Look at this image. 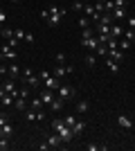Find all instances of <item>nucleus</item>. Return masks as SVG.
Segmentation results:
<instances>
[{
  "label": "nucleus",
  "instance_id": "1",
  "mask_svg": "<svg viewBox=\"0 0 135 151\" xmlns=\"http://www.w3.org/2000/svg\"><path fill=\"white\" fill-rule=\"evenodd\" d=\"M52 131H54V133H59V138L63 140V145H65V142H70V140L74 138L72 129H70L68 124H65L63 120H54V122H52Z\"/></svg>",
  "mask_w": 135,
  "mask_h": 151
},
{
  "label": "nucleus",
  "instance_id": "2",
  "mask_svg": "<svg viewBox=\"0 0 135 151\" xmlns=\"http://www.w3.org/2000/svg\"><path fill=\"white\" fill-rule=\"evenodd\" d=\"M20 79L25 81V86H32L34 90H39V88H41V83H43L39 75H32V70H29V68H25L23 72H20Z\"/></svg>",
  "mask_w": 135,
  "mask_h": 151
},
{
  "label": "nucleus",
  "instance_id": "3",
  "mask_svg": "<svg viewBox=\"0 0 135 151\" xmlns=\"http://www.w3.org/2000/svg\"><path fill=\"white\" fill-rule=\"evenodd\" d=\"M39 77H41V81L45 83V88H50V90H56L61 83H59V77H54V75H50L47 70H41L39 72Z\"/></svg>",
  "mask_w": 135,
  "mask_h": 151
},
{
  "label": "nucleus",
  "instance_id": "4",
  "mask_svg": "<svg viewBox=\"0 0 135 151\" xmlns=\"http://www.w3.org/2000/svg\"><path fill=\"white\" fill-rule=\"evenodd\" d=\"M59 97H61V99L63 101H68V99H72V97H74V95H77V90L72 88V86H59Z\"/></svg>",
  "mask_w": 135,
  "mask_h": 151
},
{
  "label": "nucleus",
  "instance_id": "5",
  "mask_svg": "<svg viewBox=\"0 0 135 151\" xmlns=\"http://www.w3.org/2000/svg\"><path fill=\"white\" fill-rule=\"evenodd\" d=\"M70 72H74V68L72 65H65V63H56V68H54V77H65V75H70Z\"/></svg>",
  "mask_w": 135,
  "mask_h": 151
},
{
  "label": "nucleus",
  "instance_id": "6",
  "mask_svg": "<svg viewBox=\"0 0 135 151\" xmlns=\"http://www.w3.org/2000/svg\"><path fill=\"white\" fill-rule=\"evenodd\" d=\"M81 45H84V47H88L90 52H97V47H99V38L97 36H90V38H81Z\"/></svg>",
  "mask_w": 135,
  "mask_h": 151
},
{
  "label": "nucleus",
  "instance_id": "7",
  "mask_svg": "<svg viewBox=\"0 0 135 151\" xmlns=\"http://www.w3.org/2000/svg\"><path fill=\"white\" fill-rule=\"evenodd\" d=\"M0 52H2V54H0V57H2V59H9V61H16V57H18V50H14V47H9V45H2V50H0Z\"/></svg>",
  "mask_w": 135,
  "mask_h": 151
},
{
  "label": "nucleus",
  "instance_id": "8",
  "mask_svg": "<svg viewBox=\"0 0 135 151\" xmlns=\"http://www.w3.org/2000/svg\"><path fill=\"white\" fill-rule=\"evenodd\" d=\"M84 12H86V16H88L90 20H95V23H99V18H101V14L95 9V5H84Z\"/></svg>",
  "mask_w": 135,
  "mask_h": 151
},
{
  "label": "nucleus",
  "instance_id": "9",
  "mask_svg": "<svg viewBox=\"0 0 135 151\" xmlns=\"http://www.w3.org/2000/svg\"><path fill=\"white\" fill-rule=\"evenodd\" d=\"M39 97H41V101H43V106H50L52 99H54V90H50V88L39 90Z\"/></svg>",
  "mask_w": 135,
  "mask_h": 151
},
{
  "label": "nucleus",
  "instance_id": "10",
  "mask_svg": "<svg viewBox=\"0 0 135 151\" xmlns=\"http://www.w3.org/2000/svg\"><path fill=\"white\" fill-rule=\"evenodd\" d=\"M117 124L122 126V129H126V131L133 129V120H131L129 115H117Z\"/></svg>",
  "mask_w": 135,
  "mask_h": 151
},
{
  "label": "nucleus",
  "instance_id": "11",
  "mask_svg": "<svg viewBox=\"0 0 135 151\" xmlns=\"http://www.w3.org/2000/svg\"><path fill=\"white\" fill-rule=\"evenodd\" d=\"M20 72H23V70H20L18 65H16V61H14L11 65L7 68V77H9V79H18V77H20Z\"/></svg>",
  "mask_w": 135,
  "mask_h": 151
},
{
  "label": "nucleus",
  "instance_id": "12",
  "mask_svg": "<svg viewBox=\"0 0 135 151\" xmlns=\"http://www.w3.org/2000/svg\"><path fill=\"white\" fill-rule=\"evenodd\" d=\"M47 145H50V149H59V147L63 145V140L59 138V133H52L50 138H47Z\"/></svg>",
  "mask_w": 135,
  "mask_h": 151
},
{
  "label": "nucleus",
  "instance_id": "13",
  "mask_svg": "<svg viewBox=\"0 0 135 151\" xmlns=\"http://www.w3.org/2000/svg\"><path fill=\"white\" fill-rule=\"evenodd\" d=\"M110 16H113L115 20H122V18H126L129 14H126V7H115V9L110 12Z\"/></svg>",
  "mask_w": 135,
  "mask_h": 151
},
{
  "label": "nucleus",
  "instance_id": "14",
  "mask_svg": "<svg viewBox=\"0 0 135 151\" xmlns=\"http://www.w3.org/2000/svg\"><path fill=\"white\" fill-rule=\"evenodd\" d=\"M14 108L20 111V113H25V111H27V99H25V97H16V99H14Z\"/></svg>",
  "mask_w": 135,
  "mask_h": 151
},
{
  "label": "nucleus",
  "instance_id": "15",
  "mask_svg": "<svg viewBox=\"0 0 135 151\" xmlns=\"http://www.w3.org/2000/svg\"><path fill=\"white\" fill-rule=\"evenodd\" d=\"M108 59H113V61H117V63H122V61H124V54H122V50H119V47H115V50L108 52Z\"/></svg>",
  "mask_w": 135,
  "mask_h": 151
},
{
  "label": "nucleus",
  "instance_id": "16",
  "mask_svg": "<svg viewBox=\"0 0 135 151\" xmlns=\"http://www.w3.org/2000/svg\"><path fill=\"white\" fill-rule=\"evenodd\" d=\"M63 104H65V101L61 99V97H54V99H52V104H50V111H54V113H59V111L63 108Z\"/></svg>",
  "mask_w": 135,
  "mask_h": 151
},
{
  "label": "nucleus",
  "instance_id": "17",
  "mask_svg": "<svg viewBox=\"0 0 135 151\" xmlns=\"http://www.w3.org/2000/svg\"><path fill=\"white\" fill-rule=\"evenodd\" d=\"M0 135H5V138H11V135H14V126L9 124V122H7V124H2V126H0Z\"/></svg>",
  "mask_w": 135,
  "mask_h": 151
},
{
  "label": "nucleus",
  "instance_id": "18",
  "mask_svg": "<svg viewBox=\"0 0 135 151\" xmlns=\"http://www.w3.org/2000/svg\"><path fill=\"white\" fill-rule=\"evenodd\" d=\"M124 34V29H122V25H117V23H113L110 25V36H115V38H119Z\"/></svg>",
  "mask_w": 135,
  "mask_h": 151
},
{
  "label": "nucleus",
  "instance_id": "19",
  "mask_svg": "<svg viewBox=\"0 0 135 151\" xmlns=\"http://www.w3.org/2000/svg\"><path fill=\"white\" fill-rule=\"evenodd\" d=\"M122 38H126V41H131V43L135 45V29H131V27H126L122 34Z\"/></svg>",
  "mask_w": 135,
  "mask_h": 151
},
{
  "label": "nucleus",
  "instance_id": "20",
  "mask_svg": "<svg viewBox=\"0 0 135 151\" xmlns=\"http://www.w3.org/2000/svg\"><path fill=\"white\" fill-rule=\"evenodd\" d=\"M106 65H108L110 72H119V63L113 61V59H108V57H106Z\"/></svg>",
  "mask_w": 135,
  "mask_h": 151
},
{
  "label": "nucleus",
  "instance_id": "21",
  "mask_svg": "<svg viewBox=\"0 0 135 151\" xmlns=\"http://www.w3.org/2000/svg\"><path fill=\"white\" fill-rule=\"evenodd\" d=\"M88 108H90V104H88L86 99H81V101L77 104V113H79V115H81V113H88Z\"/></svg>",
  "mask_w": 135,
  "mask_h": 151
},
{
  "label": "nucleus",
  "instance_id": "22",
  "mask_svg": "<svg viewBox=\"0 0 135 151\" xmlns=\"http://www.w3.org/2000/svg\"><path fill=\"white\" fill-rule=\"evenodd\" d=\"M84 126H86L84 122H79V120H77L74 124L70 126V129H72V133H74V135H79V133H84Z\"/></svg>",
  "mask_w": 135,
  "mask_h": 151
},
{
  "label": "nucleus",
  "instance_id": "23",
  "mask_svg": "<svg viewBox=\"0 0 135 151\" xmlns=\"http://www.w3.org/2000/svg\"><path fill=\"white\" fill-rule=\"evenodd\" d=\"M99 23H101V25H113V23H115V18H113L110 14H101V18H99Z\"/></svg>",
  "mask_w": 135,
  "mask_h": 151
},
{
  "label": "nucleus",
  "instance_id": "24",
  "mask_svg": "<svg viewBox=\"0 0 135 151\" xmlns=\"http://www.w3.org/2000/svg\"><path fill=\"white\" fill-rule=\"evenodd\" d=\"M88 151H108V145H86Z\"/></svg>",
  "mask_w": 135,
  "mask_h": 151
},
{
  "label": "nucleus",
  "instance_id": "25",
  "mask_svg": "<svg viewBox=\"0 0 135 151\" xmlns=\"http://www.w3.org/2000/svg\"><path fill=\"white\" fill-rule=\"evenodd\" d=\"M14 99H16V97L7 93V95H5V97H2V99H0V101H2V106H14Z\"/></svg>",
  "mask_w": 135,
  "mask_h": 151
},
{
  "label": "nucleus",
  "instance_id": "26",
  "mask_svg": "<svg viewBox=\"0 0 135 151\" xmlns=\"http://www.w3.org/2000/svg\"><path fill=\"white\" fill-rule=\"evenodd\" d=\"M0 36L5 38V41H9V38L14 36V29H9V27H2V29H0Z\"/></svg>",
  "mask_w": 135,
  "mask_h": 151
},
{
  "label": "nucleus",
  "instance_id": "27",
  "mask_svg": "<svg viewBox=\"0 0 135 151\" xmlns=\"http://www.w3.org/2000/svg\"><path fill=\"white\" fill-rule=\"evenodd\" d=\"M131 45H133V43H131V41H126V38H122V41L117 43V47H119V50H122V52H126V50H129V47H131Z\"/></svg>",
  "mask_w": 135,
  "mask_h": 151
},
{
  "label": "nucleus",
  "instance_id": "28",
  "mask_svg": "<svg viewBox=\"0 0 135 151\" xmlns=\"http://www.w3.org/2000/svg\"><path fill=\"white\" fill-rule=\"evenodd\" d=\"M7 149H9V138L0 135V151H7Z\"/></svg>",
  "mask_w": 135,
  "mask_h": 151
},
{
  "label": "nucleus",
  "instance_id": "29",
  "mask_svg": "<svg viewBox=\"0 0 135 151\" xmlns=\"http://www.w3.org/2000/svg\"><path fill=\"white\" fill-rule=\"evenodd\" d=\"M32 108H34V111H41V108H43V101H41V97H34V99H32Z\"/></svg>",
  "mask_w": 135,
  "mask_h": 151
},
{
  "label": "nucleus",
  "instance_id": "30",
  "mask_svg": "<svg viewBox=\"0 0 135 151\" xmlns=\"http://www.w3.org/2000/svg\"><path fill=\"white\" fill-rule=\"evenodd\" d=\"M95 54H101V57L106 59V57H108V47H106V45L101 43V45H99V47H97V52H95Z\"/></svg>",
  "mask_w": 135,
  "mask_h": 151
},
{
  "label": "nucleus",
  "instance_id": "31",
  "mask_svg": "<svg viewBox=\"0 0 135 151\" xmlns=\"http://www.w3.org/2000/svg\"><path fill=\"white\" fill-rule=\"evenodd\" d=\"M7 45H9V47H14V50H18V45H20V41L16 36H11L9 38V41H7Z\"/></svg>",
  "mask_w": 135,
  "mask_h": 151
},
{
  "label": "nucleus",
  "instance_id": "32",
  "mask_svg": "<svg viewBox=\"0 0 135 151\" xmlns=\"http://www.w3.org/2000/svg\"><path fill=\"white\" fill-rule=\"evenodd\" d=\"M25 34H27V32H25V29H20V27H18V29H14V36L18 38V41H25Z\"/></svg>",
  "mask_w": 135,
  "mask_h": 151
},
{
  "label": "nucleus",
  "instance_id": "33",
  "mask_svg": "<svg viewBox=\"0 0 135 151\" xmlns=\"http://www.w3.org/2000/svg\"><path fill=\"white\" fill-rule=\"evenodd\" d=\"M86 63H88L90 68H95V65H97V57H95V54H88V57H86Z\"/></svg>",
  "mask_w": 135,
  "mask_h": 151
},
{
  "label": "nucleus",
  "instance_id": "34",
  "mask_svg": "<svg viewBox=\"0 0 135 151\" xmlns=\"http://www.w3.org/2000/svg\"><path fill=\"white\" fill-rule=\"evenodd\" d=\"M63 122H65V124H68V126H72V124H74V122H77V117L68 113V115H65V117H63Z\"/></svg>",
  "mask_w": 135,
  "mask_h": 151
},
{
  "label": "nucleus",
  "instance_id": "35",
  "mask_svg": "<svg viewBox=\"0 0 135 151\" xmlns=\"http://www.w3.org/2000/svg\"><path fill=\"white\" fill-rule=\"evenodd\" d=\"M79 27H81V29H86V27H90V18H79Z\"/></svg>",
  "mask_w": 135,
  "mask_h": 151
},
{
  "label": "nucleus",
  "instance_id": "36",
  "mask_svg": "<svg viewBox=\"0 0 135 151\" xmlns=\"http://www.w3.org/2000/svg\"><path fill=\"white\" fill-rule=\"evenodd\" d=\"M25 117L29 122H34V120H36V111H25Z\"/></svg>",
  "mask_w": 135,
  "mask_h": 151
},
{
  "label": "nucleus",
  "instance_id": "37",
  "mask_svg": "<svg viewBox=\"0 0 135 151\" xmlns=\"http://www.w3.org/2000/svg\"><path fill=\"white\" fill-rule=\"evenodd\" d=\"M54 59H56V63H65V54H63V52H56Z\"/></svg>",
  "mask_w": 135,
  "mask_h": 151
},
{
  "label": "nucleus",
  "instance_id": "38",
  "mask_svg": "<svg viewBox=\"0 0 135 151\" xmlns=\"http://www.w3.org/2000/svg\"><path fill=\"white\" fill-rule=\"evenodd\" d=\"M72 9H74V12L84 9V2H81V0H74V2H72Z\"/></svg>",
  "mask_w": 135,
  "mask_h": 151
},
{
  "label": "nucleus",
  "instance_id": "39",
  "mask_svg": "<svg viewBox=\"0 0 135 151\" xmlns=\"http://www.w3.org/2000/svg\"><path fill=\"white\" fill-rule=\"evenodd\" d=\"M126 25H129L131 29H135V18L133 16H126Z\"/></svg>",
  "mask_w": 135,
  "mask_h": 151
},
{
  "label": "nucleus",
  "instance_id": "40",
  "mask_svg": "<svg viewBox=\"0 0 135 151\" xmlns=\"http://www.w3.org/2000/svg\"><path fill=\"white\" fill-rule=\"evenodd\" d=\"M36 120H45V113H43V108H41V111H36Z\"/></svg>",
  "mask_w": 135,
  "mask_h": 151
},
{
  "label": "nucleus",
  "instance_id": "41",
  "mask_svg": "<svg viewBox=\"0 0 135 151\" xmlns=\"http://www.w3.org/2000/svg\"><path fill=\"white\" fill-rule=\"evenodd\" d=\"M5 20H7V14H5V9L0 7V23H5Z\"/></svg>",
  "mask_w": 135,
  "mask_h": 151
},
{
  "label": "nucleus",
  "instance_id": "42",
  "mask_svg": "<svg viewBox=\"0 0 135 151\" xmlns=\"http://www.w3.org/2000/svg\"><path fill=\"white\" fill-rule=\"evenodd\" d=\"M115 2V7H126V0H113Z\"/></svg>",
  "mask_w": 135,
  "mask_h": 151
},
{
  "label": "nucleus",
  "instance_id": "43",
  "mask_svg": "<svg viewBox=\"0 0 135 151\" xmlns=\"http://www.w3.org/2000/svg\"><path fill=\"white\" fill-rule=\"evenodd\" d=\"M2 124H7V115L5 113H0V126H2Z\"/></svg>",
  "mask_w": 135,
  "mask_h": 151
},
{
  "label": "nucleus",
  "instance_id": "44",
  "mask_svg": "<svg viewBox=\"0 0 135 151\" xmlns=\"http://www.w3.org/2000/svg\"><path fill=\"white\" fill-rule=\"evenodd\" d=\"M7 95V90H5V86H2V83H0V99H2V97H5Z\"/></svg>",
  "mask_w": 135,
  "mask_h": 151
},
{
  "label": "nucleus",
  "instance_id": "45",
  "mask_svg": "<svg viewBox=\"0 0 135 151\" xmlns=\"http://www.w3.org/2000/svg\"><path fill=\"white\" fill-rule=\"evenodd\" d=\"M0 75H7V68H5V65H0Z\"/></svg>",
  "mask_w": 135,
  "mask_h": 151
},
{
  "label": "nucleus",
  "instance_id": "46",
  "mask_svg": "<svg viewBox=\"0 0 135 151\" xmlns=\"http://www.w3.org/2000/svg\"><path fill=\"white\" fill-rule=\"evenodd\" d=\"M95 2H106V0H95Z\"/></svg>",
  "mask_w": 135,
  "mask_h": 151
},
{
  "label": "nucleus",
  "instance_id": "47",
  "mask_svg": "<svg viewBox=\"0 0 135 151\" xmlns=\"http://www.w3.org/2000/svg\"><path fill=\"white\" fill-rule=\"evenodd\" d=\"M11 2H20V0H11Z\"/></svg>",
  "mask_w": 135,
  "mask_h": 151
}]
</instances>
